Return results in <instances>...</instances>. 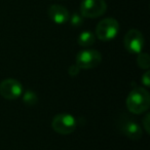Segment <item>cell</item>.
I'll list each match as a JSON object with an SVG mask.
<instances>
[{
	"mask_svg": "<svg viewBox=\"0 0 150 150\" xmlns=\"http://www.w3.org/2000/svg\"><path fill=\"white\" fill-rule=\"evenodd\" d=\"M23 102L27 106H34L38 102V97L35 92L31 90H28L23 95Z\"/></svg>",
	"mask_w": 150,
	"mask_h": 150,
	"instance_id": "obj_11",
	"label": "cell"
},
{
	"mask_svg": "<svg viewBox=\"0 0 150 150\" xmlns=\"http://www.w3.org/2000/svg\"><path fill=\"white\" fill-rule=\"evenodd\" d=\"M150 95L144 88L136 86L127 98V108L134 114H141L149 109Z\"/></svg>",
	"mask_w": 150,
	"mask_h": 150,
	"instance_id": "obj_1",
	"label": "cell"
},
{
	"mask_svg": "<svg viewBox=\"0 0 150 150\" xmlns=\"http://www.w3.org/2000/svg\"><path fill=\"white\" fill-rule=\"evenodd\" d=\"M102 62V54L96 50H80L76 56V65L80 69H93Z\"/></svg>",
	"mask_w": 150,
	"mask_h": 150,
	"instance_id": "obj_6",
	"label": "cell"
},
{
	"mask_svg": "<svg viewBox=\"0 0 150 150\" xmlns=\"http://www.w3.org/2000/svg\"><path fill=\"white\" fill-rule=\"evenodd\" d=\"M118 129L129 139L138 141L142 138V129L140 125L127 115H122L118 120Z\"/></svg>",
	"mask_w": 150,
	"mask_h": 150,
	"instance_id": "obj_5",
	"label": "cell"
},
{
	"mask_svg": "<svg viewBox=\"0 0 150 150\" xmlns=\"http://www.w3.org/2000/svg\"><path fill=\"white\" fill-rule=\"evenodd\" d=\"M137 63L140 68L148 70L150 67V57L147 52H139L137 57Z\"/></svg>",
	"mask_w": 150,
	"mask_h": 150,
	"instance_id": "obj_12",
	"label": "cell"
},
{
	"mask_svg": "<svg viewBox=\"0 0 150 150\" xmlns=\"http://www.w3.org/2000/svg\"><path fill=\"white\" fill-rule=\"evenodd\" d=\"M123 44L129 54H139L144 47L143 34L137 29H131L123 38Z\"/></svg>",
	"mask_w": 150,
	"mask_h": 150,
	"instance_id": "obj_7",
	"label": "cell"
},
{
	"mask_svg": "<svg viewBox=\"0 0 150 150\" xmlns=\"http://www.w3.org/2000/svg\"><path fill=\"white\" fill-rule=\"evenodd\" d=\"M149 120H150V114H149V113H147V114L144 116L143 121H142V125H143L144 129H145V131H146V133H147V134L150 133V129H149L150 123H149Z\"/></svg>",
	"mask_w": 150,
	"mask_h": 150,
	"instance_id": "obj_15",
	"label": "cell"
},
{
	"mask_svg": "<svg viewBox=\"0 0 150 150\" xmlns=\"http://www.w3.org/2000/svg\"><path fill=\"white\" fill-rule=\"evenodd\" d=\"M23 94V86L17 79L7 78L0 83V95L6 100H17Z\"/></svg>",
	"mask_w": 150,
	"mask_h": 150,
	"instance_id": "obj_8",
	"label": "cell"
},
{
	"mask_svg": "<svg viewBox=\"0 0 150 150\" xmlns=\"http://www.w3.org/2000/svg\"><path fill=\"white\" fill-rule=\"evenodd\" d=\"M141 81H142V83H143L145 86H147V88L150 86V73H149V71H148V70L146 71L143 75H142Z\"/></svg>",
	"mask_w": 150,
	"mask_h": 150,
	"instance_id": "obj_16",
	"label": "cell"
},
{
	"mask_svg": "<svg viewBox=\"0 0 150 150\" xmlns=\"http://www.w3.org/2000/svg\"><path fill=\"white\" fill-rule=\"evenodd\" d=\"M95 41H96V36L91 31L82 32V33L79 34V36L77 38V43L80 46H83V47L93 45L95 43Z\"/></svg>",
	"mask_w": 150,
	"mask_h": 150,
	"instance_id": "obj_10",
	"label": "cell"
},
{
	"mask_svg": "<svg viewBox=\"0 0 150 150\" xmlns=\"http://www.w3.org/2000/svg\"><path fill=\"white\" fill-rule=\"evenodd\" d=\"M107 11L105 0H82L80 4V15L88 19H96L103 16Z\"/></svg>",
	"mask_w": 150,
	"mask_h": 150,
	"instance_id": "obj_3",
	"label": "cell"
},
{
	"mask_svg": "<svg viewBox=\"0 0 150 150\" xmlns=\"http://www.w3.org/2000/svg\"><path fill=\"white\" fill-rule=\"evenodd\" d=\"M119 24L113 18H107L99 22L96 28V36L102 41H110L118 34Z\"/></svg>",
	"mask_w": 150,
	"mask_h": 150,
	"instance_id": "obj_2",
	"label": "cell"
},
{
	"mask_svg": "<svg viewBox=\"0 0 150 150\" xmlns=\"http://www.w3.org/2000/svg\"><path fill=\"white\" fill-rule=\"evenodd\" d=\"M52 127L60 135H69L76 129V120L71 114L61 113L52 118Z\"/></svg>",
	"mask_w": 150,
	"mask_h": 150,
	"instance_id": "obj_4",
	"label": "cell"
},
{
	"mask_svg": "<svg viewBox=\"0 0 150 150\" xmlns=\"http://www.w3.org/2000/svg\"><path fill=\"white\" fill-rule=\"evenodd\" d=\"M68 21H70V24L72 27H79L83 23V17L80 13H74L71 17H69Z\"/></svg>",
	"mask_w": 150,
	"mask_h": 150,
	"instance_id": "obj_13",
	"label": "cell"
},
{
	"mask_svg": "<svg viewBox=\"0 0 150 150\" xmlns=\"http://www.w3.org/2000/svg\"><path fill=\"white\" fill-rule=\"evenodd\" d=\"M79 71H80V68L76 64L71 65V66L68 68V73H69V75H70L71 77H75V76L79 73Z\"/></svg>",
	"mask_w": 150,
	"mask_h": 150,
	"instance_id": "obj_14",
	"label": "cell"
},
{
	"mask_svg": "<svg viewBox=\"0 0 150 150\" xmlns=\"http://www.w3.org/2000/svg\"><path fill=\"white\" fill-rule=\"evenodd\" d=\"M48 17L54 23L58 24V25H63V24L67 23L69 20V11L66 7L63 5L59 4H52L48 7Z\"/></svg>",
	"mask_w": 150,
	"mask_h": 150,
	"instance_id": "obj_9",
	"label": "cell"
}]
</instances>
